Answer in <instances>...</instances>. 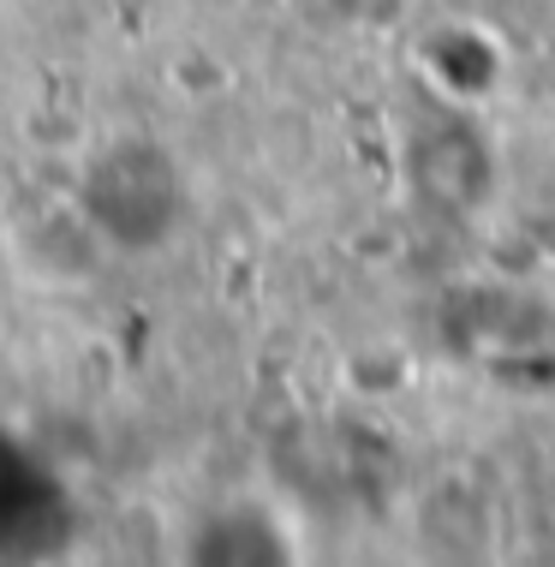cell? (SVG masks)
I'll return each instance as SVG.
<instances>
[{
  "mask_svg": "<svg viewBox=\"0 0 555 567\" xmlns=\"http://www.w3.org/2000/svg\"><path fill=\"white\" fill-rule=\"evenodd\" d=\"M79 204L102 245L114 251H150L179 221V174L150 137H114L96 150L79 179Z\"/></svg>",
  "mask_w": 555,
  "mask_h": 567,
  "instance_id": "6da1fadb",
  "label": "cell"
},
{
  "mask_svg": "<svg viewBox=\"0 0 555 567\" xmlns=\"http://www.w3.org/2000/svg\"><path fill=\"white\" fill-rule=\"evenodd\" d=\"M7 245H12V264L42 287H79L84 275L102 264V234L90 227L79 197L24 209V216L12 221Z\"/></svg>",
  "mask_w": 555,
  "mask_h": 567,
  "instance_id": "7a4b0ae2",
  "label": "cell"
}]
</instances>
